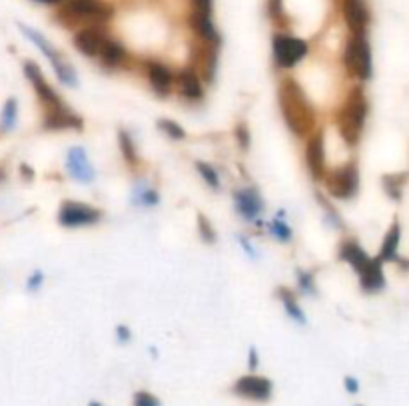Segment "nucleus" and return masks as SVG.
<instances>
[{
	"label": "nucleus",
	"instance_id": "f257e3e1",
	"mask_svg": "<svg viewBox=\"0 0 409 406\" xmlns=\"http://www.w3.org/2000/svg\"><path fill=\"white\" fill-rule=\"evenodd\" d=\"M277 104L287 130L296 138H307L316 130V108L304 88L294 78H284L277 86Z\"/></svg>",
	"mask_w": 409,
	"mask_h": 406
},
{
	"label": "nucleus",
	"instance_id": "f03ea898",
	"mask_svg": "<svg viewBox=\"0 0 409 406\" xmlns=\"http://www.w3.org/2000/svg\"><path fill=\"white\" fill-rule=\"evenodd\" d=\"M368 112L369 104L366 94H363L361 88H354L348 94L344 106L339 108L338 116H336L339 136L344 138V142L348 146H358L361 132H363V126H366Z\"/></svg>",
	"mask_w": 409,
	"mask_h": 406
},
{
	"label": "nucleus",
	"instance_id": "7ed1b4c3",
	"mask_svg": "<svg viewBox=\"0 0 409 406\" xmlns=\"http://www.w3.org/2000/svg\"><path fill=\"white\" fill-rule=\"evenodd\" d=\"M112 6L104 4L102 0H66L58 12V16L68 26H74L78 22H86V26L106 24L112 18Z\"/></svg>",
	"mask_w": 409,
	"mask_h": 406
},
{
	"label": "nucleus",
	"instance_id": "20e7f679",
	"mask_svg": "<svg viewBox=\"0 0 409 406\" xmlns=\"http://www.w3.org/2000/svg\"><path fill=\"white\" fill-rule=\"evenodd\" d=\"M344 62L348 70L359 78V80H369L373 74V62H371V46L366 34H351L346 50H344Z\"/></svg>",
	"mask_w": 409,
	"mask_h": 406
},
{
	"label": "nucleus",
	"instance_id": "39448f33",
	"mask_svg": "<svg viewBox=\"0 0 409 406\" xmlns=\"http://www.w3.org/2000/svg\"><path fill=\"white\" fill-rule=\"evenodd\" d=\"M326 192L334 197V199H341L348 202L358 195L359 190V172L356 163H346L338 170L329 172L326 175Z\"/></svg>",
	"mask_w": 409,
	"mask_h": 406
},
{
	"label": "nucleus",
	"instance_id": "423d86ee",
	"mask_svg": "<svg viewBox=\"0 0 409 406\" xmlns=\"http://www.w3.org/2000/svg\"><path fill=\"white\" fill-rule=\"evenodd\" d=\"M21 31L26 34V38L32 40L38 48L42 50V54L51 60L52 68L56 72V76H58V80L64 84V86H68V88H76L78 86V76H76V70L72 68L68 62L62 58L58 52L52 48V44L44 36H42L41 32H36L34 28H28V26H24L21 24Z\"/></svg>",
	"mask_w": 409,
	"mask_h": 406
},
{
	"label": "nucleus",
	"instance_id": "0eeeda50",
	"mask_svg": "<svg viewBox=\"0 0 409 406\" xmlns=\"http://www.w3.org/2000/svg\"><path fill=\"white\" fill-rule=\"evenodd\" d=\"M272 50L280 68H294L307 56V42L292 34H276L272 40Z\"/></svg>",
	"mask_w": 409,
	"mask_h": 406
},
{
	"label": "nucleus",
	"instance_id": "6e6552de",
	"mask_svg": "<svg viewBox=\"0 0 409 406\" xmlns=\"http://www.w3.org/2000/svg\"><path fill=\"white\" fill-rule=\"evenodd\" d=\"M104 217L98 207L80 202H64L58 212V224L64 227H88L96 225Z\"/></svg>",
	"mask_w": 409,
	"mask_h": 406
},
{
	"label": "nucleus",
	"instance_id": "1a4fd4ad",
	"mask_svg": "<svg viewBox=\"0 0 409 406\" xmlns=\"http://www.w3.org/2000/svg\"><path fill=\"white\" fill-rule=\"evenodd\" d=\"M232 395L252 402H267L274 395V385L266 376L245 375L240 376L232 385Z\"/></svg>",
	"mask_w": 409,
	"mask_h": 406
},
{
	"label": "nucleus",
	"instance_id": "9d476101",
	"mask_svg": "<svg viewBox=\"0 0 409 406\" xmlns=\"http://www.w3.org/2000/svg\"><path fill=\"white\" fill-rule=\"evenodd\" d=\"M110 36L106 34L104 24H90V26H82L80 31L74 34V48L80 52L86 58H98L102 52L104 44Z\"/></svg>",
	"mask_w": 409,
	"mask_h": 406
},
{
	"label": "nucleus",
	"instance_id": "9b49d317",
	"mask_svg": "<svg viewBox=\"0 0 409 406\" xmlns=\"http://www.w3.org/2000/svg\"><path fill=\"white\" fill-rule=\"evenodd\" d=\"M24 74H26L28 82L34 86V92H36L38 100L42 102V106L46 108V112H48V110H60V108H66V104L62 102V98L56 94V90L46 82L44 74H42V70L38 68V64H34V62H24Z\"/></svg>",
	"mask_w": 409,
	"mask_h": 406
},
{
	"label": "nucleus",
	"instance_id": "f8f14e48",
	"mask_svg": "<svg viewBox=\"0 0 409 406\" xmlns=\"http://www.w3.org/2000/svg\"><path fill=\"white\" fill-rule=\"evenodd\" d=\"M306 163L309 175L317 180V182H324L326 180V138L324 132L317 130L309 136L306 146Z\"/></svg>",
	"mask_w": 409,
	"mask_h": 406
},
{
	"label": "nucleus",
	"instance_id": "ddd939ff",
	"mask_svg": "<svg viewBox=\"0 0 409 406\" xmlns=\"http://www.w3.org/2000/svg\"><path fill=\"white\" fill-rule=\"evenodd\" d=\"M234 207L244 221H257L264 214V199L256 187H242L234 192Z\"/></svg>",
	"mask_w": 409,
	"mask_h": 406
},
{
	"label": "nucleus",
	"instance_id": "4468645a",
	"mask_svg": "<svg viewBox=\"0 0 409 406\" xmlns=\"http://www.w3.org/2000/svg\"><path fill=\"white\" fill-rule=\"evenodd\" d=\"M66 170L76 182L90 183L96 177L92 163L88 160V153L82 146H74L66 153Z\"/></svg>",
	"mask_w": 409,
	"mask_h": 406
},
{
	"label": "nucleus",
	"instance_id": "2eb2a0df",
	"mask_svg": "<svg viewBox=\"0 0 409 406\" xmlns=\"http://www.w3.org/2000/svg\"><path fill=\"white\" fill-rule=\"evenodd\" d=\"M176 88L180 96L188 102H202L204 100V86L202 78L194 68H184L176 74Z\"/></svg>",
	"mask_w": 409,
	"mask_h": 406
},
{
	"label": "nucleus",
	"instance_id": "dca6fc26",
	"mask_svg": "<svg viewBox=\"0 0 409 406\" xmlns=\"http://www.w3.org/2000/svg\"><path fill=\"white\" fill-rule=\"evenodd\" d=\"M344 18L351 34H366L369 26V11L363 0H344Z\"/></svg>",
	"mask_w": 409,
	"mask_h": 406
},
{
	"label": "nucleus",
	"instance_id": "f3484780",
	"mask_svg": "<svg viewBox=\"0 0 409 406\" xmlns=\"http://www.w3.org/2000/svg\"><path fill=\"white\" fill-rule=\"evenodd\" d=\"M44 130H82V118L70 112V108H60V110H48L44 114V120H42Z\"/></svg>",
	"mask_w": 409,
	"mask_h": 406
},
{
	"label": "nucleus",
	"instance_id": "a211bd4d",
	"mask_svg": "<svg viewBox=\"0 0 409 406\" xmlns=\"http://www.w3.org/2000/svg\"><path fill=\"white\" fill-rule=\"evenodd\" d=\"M148 80H150V86L152 90L166 98L176 84V74L168 66H164L160 62H148Z\"/></svg>",
	"mask_w": 409,
	"mask_h": 406
},
{
	"label": "nucleus",
	"instance_id": "6ab92c4d",
	"mask_svg": "<svg viewBox=\"0 0 409 406\" xmlns=\"http://www.w3.org/2000/svg\"><path fill=\"white\" fill-rule=\"evenodd\" d=\"M359 287L366 293H378L386 287V273H383V261L371 259V263L366 267V271L359 273Z\"/></svg>",
	"mask_w": 409,
	"mask_h": 406
},
{
	"label": "nucleus",
	"instance_id": "aec40b11",
	"mask_svg": "<svg viewBox=\"0 0 409 406\" xmlns=\"http://www.w3.org/2000/svg\"><path fill=\"white\" fill-rule=\"evenodd\" d=\"M190 24L194 32L200 36V40L210 42V44H216L220 46V34L216 31L214 18H212V12H200L192 11V16H190Z\"/></svg>",
	"mask_w": 409,
	"mask_h": 406
},
{
	"label": "nucleus",
	"instance_id": "412c9836",
	"mask_svg": "<svg viewBox=\"0 0 409 406\" xmlns=\"http://www.w3.org/2000/svg\"><path fill=\"white\" fill-rule=\"evenodd\" d=\"M339 259L346 261L348 265H351L358 275L361 273V271H366V267L371 263V257H369V255L363 251V247H361L358 241H354V239H348V241L341 243V247H339Z\"/></svg>",
	"mask_w": 409,
	"mask_h": 406
},
{
	"label": "nucleus",
	"instance_id": "4be33fe9",
	"mask_svg": "<svg viewBox=\"0 0 409 406\" xmlns=\"http://www.w3.org/2000/svg\"><path fill=\"white\" fill-rule=\"evenodd\" d=\"M399 241H401V225L399 221H393L391 227H389L388 235L381 243V249H379L378 259H381L383 263H391V261H398L399 259Z\"/></svg>",
	"mask_w": 409,
	"mask_h": 406
},
{
	"label": "nucleus",
	"instance_id": "5701e85b",
	"mask_svg": "<svg viewBox=\"0 0 409 406\" xmlns=\"http://www.w3.org/2000/svg\"><path fill=\"white\" fill-rule=\"evenodd\" d=\"M98 58L102 62L104 68H118V66L124 64V60H126V50H124V46L120 42L108 38Z\"/></svg>",
	"mask_w": 409,
	"mask_h": 406
},
{
	"label": "nucleus",
	"instance_id": "b1692460",
	"mask_svg": "<svg viewBox=\"0 0 409 406\" xmlns=\"http://www.w3.org/2000/svg\"><path fill=\"white\" fill-rule=\"evenodd\" d=\"M277 297H280V301L284 304V309H286V315L292 319V321H296L299 325H306L307 319L306 313H304V309L297 304V299L294 297V293L290 291V289H277Z\"/></svg>",
	"mask_w": 409,
	"mask_h": 406
},
{
	"label": "nucleus",
	"instance_id": "393cba45",
	"mask_svg": "<svg viewBox=\"0 0 409 406\" xmlns=\"http://www.w3.org/2000/svg\"><path fill=\"white\" fill-rule=\"evenodd\" d=\"M267 231L276 237L277 241H282V243H290L292 241V227L286 224V219H284V212H280V214L274 217V219H270L267 221Z\"/></svg>",
	"mask_w": 409,
	"mask_h": 406
},
{
	"label": "nucleus",
	"instance_id": "a878e982",
	"mask_svg": "<svg viewBox=\"0 0 409 406\" xmlns=\"http://www.w3.org/2000/svg\"><path fill=\"white\" fill-rule=\"evenodd\" d=\"M118 146H120V152L122 158L130 165H138V150H136V143H134L132 136L126 132V130H118Z\"/></svg>",
	"mask_w": 409,
	"mask_h": 406
},
{
	"label": "nucleus",
	"instance_id": "bb28decb",
	"mask_svg": "<svg viewBox=\"0 0 409 406\" xmlns=\"http://www.w3.org/2000/svg\"><path fill=\"white\" fill-rule=\"evenodd\" d=\"M16 120H18V102L16 98H9L4 108H2V116H0V128L4 132H11L16 126Z\"/></svg>",
	"mask_w": 409,
	"mask_h": 406
},
{
	"label": "nucleus",
	"instance_id": "cd10ccee",
	"mask_svg": "<svg viewBox=\"0 0 409 406\" xmlns=\"http://www.w3.org/2000/svg\"><path fill=\"white\" fill-rule=\"evenodd\" d=\"M132 199L136 205H144V207H156L160 203V193L154 187H146V185H136L134 187Z\"/></svg>",
	"mask_w": 409,
	"mask_h": 406
},
{
	"label": "nucleus",
	"instance_id": "c85d7f7f",
	"mask_svg": "<svg viewBox=\"0 0 409 406\" xmlns=\"http://www.w3.org/2000/svg\"><path fill=\"white\" fill-rule=\"evenodd\" d=\"M408 180V173H393V175H386L383 177V190L391 199H401V192H403V183Z\"/></svg>",
	"mask_w": 409,
	"mask_h": 406
},
{
	"label": "nucleus",
	"instance_id": "c756f323",
	"mask_svg": "<svg viewBox=\"0 0 409 406\" xmlns=\"http://www.w3.org/2000/svg\"><path fill=\"white\" fill-rule=\"evenodd\" d=\"M196 170H198V173H200V177H202V180H204V182L208 183L214 192L220 190V173L216 172L210 163L196 162Z\"/></svg>",
	"mask_w": 409,
	"mask_h": 406
},
{
	"label": "nucleus",
	"instance_id": "7c9ffc66",
	"mask_svg": "<svg viewBox=\"0 0 409 406\" xmlns=\"http://www.w3.org/2000/svg\"><path fill=\"white\" fill-rule=\"evenodd\" d=\"M297 277V287H299V291L302 295H309V297H314L317 293L316 289V277L312 271H304V269H299L296 273Z\"/></svg>",
	"mask_w": 409,
	"mask_h": 406
},
{
	"label": "nucleus",
	"instance_id": "2f4dec72",
	"mask_svg": "<svg viewBox=\"0 0 409 406\" xmlns=\"http://www.w3.org/2000/svg\"><path fill=\"white\" fill-rule=\"evenodd\" d=\"M156 124H158V128H160L170 140H184L186 138L184 128L178 122H174V120H158Z\"/></svg>",
	"mask_w": 409,
	"mask_h": 406
},
{
	"label": "nucleus",
	"instance_id": "473e14b6",
	"mask_svg": "<svg viewBox=\"0 0 409 406\" xmlns=\"http://www.w3.org/2000/svg\"><path fill=\"white\" fill-rule=\"evenodd\" d=\"M198 231H200V237H202V241H206V243H216V229L214 225H212V221L206 217V215H198Z\"/></svg>",
	"mask_w": 409,
	"mask_h": 406
},
{
	"label": "nucleus",
	"instance_id": "72a5a7b5",
	"mask_svg": "<svg viewBox=\"0 0 409 406\" xmlns=\"http://www.w3.org/2000/svg\"><path fill=\"white\" fill-rule=\"evenodd\" d=\"M132 406H162V402L150 390H138L132 398Z\"/></svg>",
	"mask_w": 409,
	"mask_h": 406
},
{
	"label": "nucleus",
	"instance_id": "f704fd0d",
	"mask_svg": "<svg viewBox=\"0 0 409 406\" xmlns=\"http://www.w3.org/2000/svg\"><path fill=\"white\" fill-rule=\"evenodd\" d=\"M235 138H238V143L248 150L250 148V130H248V126L244 122L238 124V128H235Z\"/></svg>",
	"mask_w": 409,
	"mask_h": 406
},
{
	"label": "nucleus",
	"instance_id": "c9c22d12",
	"mask_svg": "<svg viewBox=\"0 0 409 406\" xmlns=\"http://www.w3.org/2000/svg\"><path fill=\"white\" fill-rule=\"evenodd\" d=\"M267 12L274 21H280L284 16V0H267Z\"/></svg>",
	"mask_w": 409,
	"mask_h": 406
},
{
	"label": "nucleus",
	"instance_id": "e433bc0d",
	"mask_svg": "<svg viewBox=\"0 0 409 406\" xmlns=\"http://www.w3.org/2000/svg\"><path fill=\"white\" fill-rule=\"evenodd\" d=\"M42 281H44V275H42V271H34V273L31 275V279H28V291H36V289H41Z\"/></svg>",
	"mask_w": 409,
	"mask_h": 406
},
{
	"label": "nucleus",
	"instance_id": "4c0bfd02",
	"mask_svg": "<svg viewBox=\"0 0 409 406\" xmlns=\"http://www.w3.org/2000/svg\"><path fill=\"white\" fill-rule=\"evenodd\" d=\"M344 388L348 390L349 395H358L359 393V383L356 376H346L344 378Z\"/></svg>",
	"mask_w": 409,
	"mask_h": 406
},
{
	"label": "nucleus",
	"instance_id": "58836bf2",
	"mask_svg": "<svg viewBox=\"0 0 409 406\" xmlns=\"http://www.w3.org/2000/svg\"><path fill=\"white\" fill-rule=\"evenodd\" d=\"M214 4V0H192V11H200V12H212V6Z\"/></svg>",
	"mask_w": 409,
	"mask_h": 406
},
{
	"label": "nucleus",
	"instance_id": "ea45409f",
	"mask_svg": "<svg viewBox=\"0 0 409 406\" xmlns=\"http://www.w3.org/2000/svg\"><path fill=\"white\" fill-rule=\"evenodd\" d=\"M116 336H118V343H128L130 339H132V333H130V329L128 327L120 325L116 329Z\"/></svg>",
	"mask_w": 409,
	"mask_h": 406
},
{
	"label": "nucleus",
	"instance_id": "a19ab883",
	"mask_svg": "<svg viewBox=\"0 0 409 406\" xmlns=\"http://www.w3.org/2000/svg\"><path fill=\"white\" fill-rule=\"evenodd\" d=\"M257 365H260V356H257V351L252 346L250 353H248V368L250 371H256Z\"/></svg>",
	"mask_w": 409,
	"mask_h": 406
},
{
	"label": "nucleus",
	"instance_id": "79ce46f5",
	"mask_svg": "<svg viewBox=\"0 0 409 406\" xmlns=\"http://www.w3.org/2000/svg\"><path fill=\"white\" fill-rule=\"evenodd\" d=\"M238 241H240V245H242V247H244V249H245V253L250 255V257H257L256 249H254V247H252V245H250V241H248V239H245L244 235H240V237H238Z\"/></svg>",
	"mask_w": 409,
	"mask_h": 406
},
{
	"label": "nucleus",
	"instance_id": "37998d69",
	"mask_svg": "<svg viewBox=\"0 0 409 406\" xmlns=\"http://www.w3.org/2000/svg\"><path fill=\"white\" fill-rule=\"evenodd\" d=\"M21 172L24 173V177H26V180H32V177H34V173H32V168H28V165H21Z\"/></svg>",
	"mask_w": 409,
	"mask_h": 406
},
{
	"label": "nucleus",
	"instance_id": "c03bdc74",
	"mask_svg": "<svg viewBox=\"0 0 409 406\" xmlns=\"http://www.w3.org/2000/svg\"><path fill=\"white\" fill-rule=\"evenodd\" d=\"M88 406H104V405L100 402V400H90V402H88Z\"/></svg>",
	"mask_w": 409,
	"mask_h": 406
},
{
	"label": "nucleus",
	"instance_id": "a18cd8bd",
	"mask_svg": "<svg viewBox=\"0 0 409 406\" xmlns=\"http://www.w3.org/2000/svg\"><path fill=\"white\" fill-rule=\"evenodd\" d=\"M0 177H2V172H0Z\"/></svg>",
	"mask_w": 409,
	"mask_h": 406
},
{
	"label": "nucleus",
	"instance_id": "49530a36",
	"mask_svg": "<svg viewBox=\"0 0 409 406\" xmlns=\"http://www.w3.org/2000/svg\"><path fill=\"white\" fill-rule=\"evenodd\" d=\"M356 406H363V405H356Z\"/></svg>",
	"mask_w": 409,
	"mask_h": 406
}]
</instances>
